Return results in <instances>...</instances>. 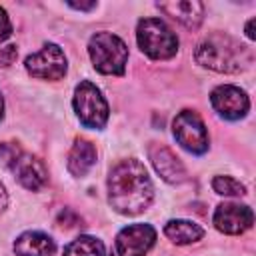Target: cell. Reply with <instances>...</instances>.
I'll list each match as a JSON object with an SVG mask.
<instances>
[{"instance_id":"cell-1","label":"cell","mask_w":256,"mask_h":256,"mask_svg":"<svg viewBox=\"0 0 256 256\" xmlns=\"http://www.w3.org/2000/svg\"><path fill=\"white\" fill-rule=\"evenodd\" d=\"M154 200V186L144 164L136 158L120 160L108 174V202L124 216L144 212Z\"/></svg>"},{"instance_id":"cell-2","label":"cell","mask_w":256,"mask_h":256,"mask_svg":"<svg viewBox=\"0 0 256 256\" xmlns=\"http://www.w3.org/2000/svg\"><path fill=\"white\" fill-rule=\"evenodd\" d=\"M194 60L214 72L238 74L252 66L254 52L224 32H212L194 50Z\"/></svg>"},{"instance_id":"cell-3","label":"cell","mask_w":256,"mask_h":256,"mask_svg":"<svg viewBox=\"0 0 256 256\" xmlns=\"http://www.w3.org/2000/svg\"><path fill=\"white\" fill-rule=\"evenodd\" d=\"M0 164L30 192H38L48 184V168L44 162L16 142L0 144Z\"/></svg>"},{"instance_id":"cell-4","label":"cell","mask_w":256,"mask_h":256,"mask_svg":"<svg viewBox=\"0 0 256 256\" xmlns=\"http://www.w3.org/2000/svg\"><path fill=\"white\" fill-rule=\"evenodd\" d=\"M88 54L92 66L106 76H122L128 64V46L126 42L106 30H100L88 40Z\"/></svg>"},{"instance_id":"cell-5","label":"cell","mask_w":256,"mask_h":256,"mask_svg":"<svg viewBox=\"0 0 256 256\" xmlns=\"http://www.w3.org/2000/svg\"><path fill=\"white\" fill-rule=\"evenodd\" d=\"M136 42L152 60H168L178 52V36L176 32L160 18H142L136 26Z\"/></svg>"},{"instance_id":"cell-6","label":"cell","mask_w":256,"mask_h":256,"mask_svg":"<svg viewBox=\"0 0 256 256\" xmlns=\"http://www.w3.org/2000/svg\"><path fill=\"white\" fill-rule=\"evenodd\" d=\"M72 106L82 126L92 130H102L110 118V108L106 98L102 96L100 88L90 80H82L74 88Z\"/></svg>"},{"instance_id":"cell-7","label":"cell","mask_w":256,"mask_h":256,"mask_svg":"<svg viewBox=\"0 0 256 256\" xmlns=\"http://www.w3.org/2000/svg\"><path fill=\"white\" fill-rule=\"evenodd\" d=\"M172 134L176 142L190 154L200 156L208 152L210 138H208L206 124L194 110H182L176 114V118L172 120Z\"/></svg>"},{"instance_id":"cell-8","label":"cell","mask_w":256,"mask_h":256,"mask_svg":"<svg viewBox=\"0 0 256 256\" xmlns=\"http://www.w3.org/2000/svg\"><path fill=\"white\" fill-rule=\"evenodd\" d=\"M24 68L32 78L40 80H60L68 70V60L62 48L54 42H46L38 52L26 56Z\"/></svg>"},{"instance_id":"cell-9","label":"cell","mask_w":256,"mask_h":256,"mask_svg":"<svg viewBox=\"0 0 256 256\" xmlns=\"http://www.w3.org/2000/svg\"><path fill=\"white\" fill-rule=\"evenodd\" d=\"M210 104L212 108L216 110V114L224 120H240L248 114L250 110V98L248 94L234 86V84H222V86H216L212 92H210Z\"/></svg>"},{"instance_id":"cell-10","label":"cell","mask_w":256,"mask_h":256,"mask_svg":"<svg viewBox=\"0 0 256 256\" xmlns=\"http://www.w3.org/2000/svg\"><path fill=\"white\" fill-rule=\"evenodd\" d=\"M156 244V230L150 224L136 222L122 228L116 234V254L118 256H146Z\"/></svg>"},{"instance_id":"cell-11","label":"cell","mask_w":256,"mask_h":256,"mask_svg":"<svg viewBox=\"0 0 256 256\" xmlns=\"http://www.w3.org/2000/svg\"><path fill=\"white\" fill-rule=\"evenodd\" d=\"M212 224L218 232L228 234V236H238L242 232H246L248 228H252L254 224V212L250 206L246 204H238V202H222L216 206L214 216H212Z\"/></svg>"},{"instance_id":"cell-12","label":"cell","mask_w":256,"mask_h":256,"mask_svg":"<svg viewBox=\"0 0 256 256\" xmlns=\"http://www.w3.org/2000/svg\"><path fill=\"white\" fill-rule=\"evenodd\" d=\"M148 158L154 166V170L160 174V178L168 184H182L188 180V172L182 164V160L164 144L152 142L148 146Z\"/></svg>"},{"instance_id":"cell-13","label":"cell","mask_w":256,"mask_h":256,"mask_svg":"<svg viewBox=\"0 0 256 256\" xmlns=\"http://www.w3.org/2000/svg\"><path fill=\"white\" fill-rule=\"evenodd\" d=\"M156 6L166 16L174 18L188 30H196L204 20V4L198 0H172V2H158Z\"/></svg>"},{"instance_id":"cell-14","label":"cell","mask_w":256,"mask_h":256,"mask_svg":"<svg viewBox=\"0 0 256 256\" xmlns=\"http://www.w3.org/2000/svg\"><path fill=\"white\" fill-rule=\"evenodd\" d=\"M14 252L16 256H54L56 242L40 230H28L14 240Z\"/></svg>"},{"instance_id":"cell-15","label":"cell","mask_w":256,"mask_h":256,"mask_svg":"<svg viewBox=\"0 0 256 256\" xmlns=\"http://www.w3.org/2000/svg\"><path fill=\"white\" fill-rule=\"evenodd\" d=\"M96 164V148L86 138H76L70 152H68V172L76 178H82L88 174V170Z\"/></svg>"},{"instance_id":"cell-16","label":"cell","mask_w":256,"mask_h":256,"mask_svg":"<svg viewBox=\"0 0 256 256\" xmlns=\"http://www.w3.org/2000/svg\"><path fill=\"white\" fill-rule=\"evenodd\" d=\"M164 236L174 242V244H192V242H198L202 236H204V228L192 220H168L164 224Z\"/></svg>"},{"instance_id":"cell-17","label":"cell","mask_w":256,"mask_h":256,"mask_svg":"<svg viewBox=\"0 0 256 256\" xmlns=\"http://www.w3.org/2000/svg\"><path fill=\"white\" fill-rule=\"evenodd\" d=\"M62 256H106V250H104L102 240L82 234L64 246Z\"/></svg>"},{"instance_id":"cell-18","label":"cell","mask_w":256,"mask_h":256,"mask_svg":"<svg viewBox=\"0 0 256 256\" xmlns=\"http://www.w3.org/2000/svg\"><path fill=\"white\" fill-rule=\"evenodd\" d=\"M212 190L220 196H244L246 194V186L232 178V176H224V174H218L212 178Z\"/></svg>"},{"instance_id":"cell-19","label":"cell","mask_w":256,"mask_h":256,"mask_svg":"<svg viewBox=\"0 0 256 256\" xmlns=\"http://www.w3.org/2000/svg\"><path fill=\"white\" fill-rule=\"evenodd\" d=\"M10 34H12V22L8 18V12L0 6V42L10 38Z\"/></svg>"},{"instance_id":"cell-20","label":"cell","mask_w":256,"mask_h":256,"mask_svg":"<svg viewBox=\"0 0 256 256\" xmlns=\"http://www.w3.org/2000/svg\"><path fill=\"white\" fill-rule=\"evenodd\" d=\"M14 58H16V46H6V48L0 50V64L8 66Z\"/></svg>"},{"instance_id":"cell-21","label":"cell","mask_w":256,"mask_h":256,"mask_svg":"<svg viewBox=\"0 0 256 256\" xmlns=\"http://www.w3.org/2000/svg\"><path fill=\"white\" fill-rule=\"evenodd\" d=\"M68 6L74 8V10H80V12H90V10H94L98 4L92 0V2H68Z\"/></svg>"},{"instance_id":"cell-22","label":"cell","mask_w":256,"mask_h":256,"mask_svg":"<svg viewBox=\"0 0 256 256\" xmlns=\"http://www.w3.org/2000/svg\"><path fill=\"white\" fill-rule=\"evenodd\" d=\"M6 206H8V194H6V188H4V184L0 182V214L6 210Z\"/></svg>"},{"instance_id":"cell-23","label":"cell","mask_w":256,"mask_h":256,"mask_svg":"<svg viewBox=\"0 0 256 256\" xmlns=\"http://www.w3.org/2000/svg\"><path fill=\"white\" fill-rule=\"evenodd\" d=\"M246 36H248L250 40H254V38H256V34H254V18H250V20H248V24H246Z\"/></svg>"},{"instance_id":"cell-24","label":"cell","mask_w":256,"mask_h":256,"mask_svg":"<svg viewBox=\"0 0 256 256\" xmlns=\"http://www.w3.org/2000/svg\"><path fill=\"white\" fill-rule=\"evenodd\" d=\"M4 118V98H2V92H0V120Z\"/></svg>"}]
</instances>
